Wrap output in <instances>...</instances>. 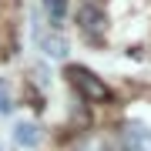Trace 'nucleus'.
<instances>
[{"instance_id":"1","label":"nucleus","mask_w":151,"mask_h":151,"mask_svg":"<svg viewBox=\"0 0 151 151\" xmlns=\"http://www.w3.org/2000/svg\"><path fill=\"white\" fill-rule=\"evenodd\" d=\"M67 77H70V84H74L77 91L87 97V101H108V94H111V91H108V84L97 81V77H94L87 67H70V70H67Z\"/></svg>"},{"instance_id":"2","label":"nucleus","mask_w":151,"mask_h":151,"mask_svg":"<svg viewBox=\"0 0 151 151\" xmlns=\"http://www.w3.org/2000/svg\"><path fill=\"white\" fill-rule=\"evenodd\" d=\"M118 145L121 151H151V128L141 121H124Z\"/></svg>"},{"instance_id":"3","label":"nucleus","mask_w":151,"mask_h":151,"mask_svg":"<svg viewBox=\"0 0 151 151\" xmlns=\"http://www.w3.org/2000/svg\"><path fill=\"white\" fill-rule=\"evenodd\" d=\"M14 141L20 148H37L40 145V128L34 121H20V124H14Z\"/></svg>"},{"instance_id":"4","label":"nucleus","mask_w":151,"mask_h":151,"mask_svg":"<svg viewBox=\"0 0 151 151\" xmlns=\"http://www.w3.org/2000/svg\"><path fill=\"white\" fill-rule=\"evenodd\" d=\"M77 20H81V27H84L87 37H97V34H101V27H104V17H101V10H94V7H81Z\"/></svg>"},{"instance_id":"6","label":"nucleus","mask_w":151,"mask_h":151,"mask_svg":"<svg viewBox=\"0 0 151 151\" xmlns=\"http://www.w3.org/2000/svg\"><path fill=\"white\" fill-rule=\"evenodd\" d=\"M47 20H50V27H60V20H64V14H67V0H47Z\"/></svg>"},{"instance_id":"8","label":"nucleus","mask_w":151,"mask_h":151,"mask_svg":"<svg viewBox=\"0 0 151 151\" xmlns=\"http://www.w3.org/2000/svg\"><path fill=\"white\" fill-rule=\"evenodd\" d=\"M14 111V97H10V87L7 81H0V114H10Z\"/></svg>"},{"instance_id":"7","label":"nucleus","mask_w":151,"mask_h":151,"mask_svg":"<svg viewBox=\"0 0 151 151\" xmlns=\"http://www.w3.org/2000/svg\"><path fill=\"white\" fill-rule=\"evenodd\" d=\"M74 151H108V141L91 134V138H84V141H81V145H77Z\"/></svg>"},{"instance_id":"5","label":"nucleus","mask_w":151,"mask_h":151,"mask_svg":"<svg viewBox=\"0 0 151 151\" xmlns=\"http://www.w3.org/2000/svg\"><path fill=\"white\" fill-rule=\"evenodd\" d=\"M40 47H44V54L47 57H64L67 54V40L60 37V34H40Z\"/></svg>"}]
</instances>
